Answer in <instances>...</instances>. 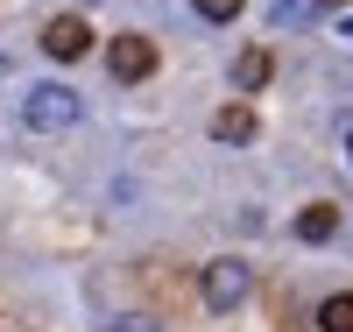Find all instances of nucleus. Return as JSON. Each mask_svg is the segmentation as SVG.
<instances>
[{"instance_id":"obj_3","label":"nucleus","mask_w":353,"mask_h":332,"mask_svg":"<svg viewBox=\"0 0 353 332\" xmlns=\"http://www.w3.org/2000/svg\"><path fill=\"white\" fill-rule=\"evenodd\" d=\"M43 50L57 57V64H71V57H85V50H92V28H85V14H57V21L43 28Z\"/></svg>"},{"instance_id":"obj_11","label":"nucleus","mask_w":353,"mask_h":332,"mask_svg":"<svg viewBox=\"0 0 353 332\" xmlns=\"http://www.w3.org/2000/svg\"><path fill=\"white\" fill-rule=\"evenodd\" d=\"M346 43H353V14H346Z\"/></svg>"},{"instance_id":"obj_7","label":"nucleus","mask_w":353,"mask_h":332,"mask_svg":"<svg viewBox=\"0 0 353 332\" xmlns=\"http://www.w3.org/2000/svg\"><path fill=\"white\" fill-rule=\"evenodd\" d=\"M233 85H241V92H254V85H269V50H248L241 64H233Z\"/></svg>"},{"instance_id":"obj_2","label":"nucleus","mask_w":353,"mask_h":332,"mask_svg":"<svg viewBox=\"0 0 353 332\" xmlns=\"http://www.w3.org/2000/svg\"><path fill=\"white\" fill-rule=\"evenodd\" d=\"M198 290H205V304H212V311H233V304L254 290V268L233 262V255H226V262H205V283H198Z\"/></svg>"},{"instance_id":"obj_12","label":"nucleus","mask_w":353,"mask_h":332,"mask_svg":"<svg viewBox=\"0 0 353 332\" xmlns=\"http://www.w3.org/2000/svg\"><path fill=\"white\" fill-rule=\"evenodd\" d=\"M346 156H353V135H346Z\"/></svg>"},{"instance_id":"obj_8","label":"nucleus","mask_w":353,"mask_h":332,"mask_svg":"<svg viewBox=\"0 0 353 332\" xmlns=\"http://www.w3.org/2000/svg\"><path fill=\"white\" fill-rule=\"evenodd\" d=\"M318 325H325V332H353V297H346V290L325 297V304H318Z\"/></svg>"},{"instance_id":"obj_4","label":"nucleus","mask_w":353,"mask_h":332,"mask_svg":"<svg viewBox=\"0 0 353 332\" xmlns=\"http://www.w3.org/2000/svg\"><path fill=\"white\" fill-rule=\"evenodd\" d=\"M106 64H113V78H149L156 71V43L149 36H113V50H106Z\"/></svg>"},{"instance_id":"obj_1","label":"nucleus","mask_w":353,"mask_h":332,"mask_svg":"<svg viewBox=\"0 0 353 332\" xmlns=\"http://www.w3.org/2000/svg\"><path fill=\"white\" fill-rule=\"evenodd\" d=\"M85 106H78V92H71V85H36V92H28L21 99V120H28V128H71V120H78Z\"/></svg>"},{"instance_id":"obj_10","label":"nucleus","mask_w":353,"mask_h":332,"mask_svg":"<svg viewBox=\"0 0 353 332\" xmlns=\"http://www.w3.org/2000/svg\"><path fill=\"white\" fill-rule=\"evenodd\" d=\"M106 332H156V318H113Z\"/></svg>"},{"instance_id":"obj_9","label":"nucleus","mask_w":353,"mask_h":332,"mask_svg":"<svg viewBox=\"0 0 353 332\" xmlns=\"http://www.w3.org/2000/svg\"><path fill=\"white\" fill-rule=\"evenodd\" d=\"M191 8H198L205 21H233V14H241V8H248V0H191Z\"/></svg>"},{"instance_id":"obj_6","label":"nucleus","mask_w":353,"mask_h":332,"mask_svg":"<svg viewBox=\"0 0 353 332\" xmlns=\"http://www.w3.org/2000/svg\"><path fill=\"white\" fill-rule=\"evenodd\" d=\"M332 233H339L332 205H304V213H297V240H332Z\"/></svg>"},{"instance_id":"obj_5","label":"nucleus","mask_w":353,"mask_h":332,"mask_svg":"<svg viewBox=\"0 0 353 332\" xmlns=\"http://www.w3.org/2000/svg\"><path fill=\"white\" fill-rule=\"evenodd\" d=\"M212 135H219V141H254V113H248V106H219V113H212Z\"/></svg>"}]
</instances>
